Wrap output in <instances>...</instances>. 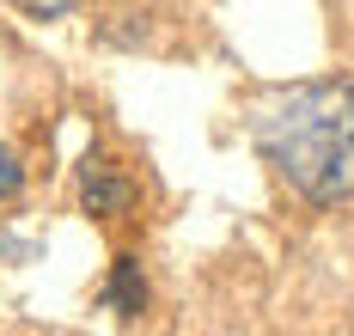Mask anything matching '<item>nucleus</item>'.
Masks as SVG:
<instances>
[{"mask_svg": "<svg viewBox=\"0 0 354 336\" xmlns=\"http://www.w3.org/2000/svg\"><path fill=\"white\" fill-rule=\"evenodd\" d=\"M257 159L312 208L354 202V80H293L250 111Z\"/></svg>", "mask_w": 354, "mask_h": 336, "instance_id": "nucleus-1", "label": "nucleus"}, {"mask_svg": "<svg viewBox=\"0 0 354 336\" xmlns=\"http://www.w3.org/2000/svg\"><path fill=\"white\" fill-rule=\"evenodd\" d=\"M80 208L98 214V221H116V214L135 208V184L116 178L110 159H86V171H80Z\"/></svg>", "mask_w": 354, "mask_h": 336, "instance_id": "nucleus-2", "label": "nucleus"}, {"mask_svg": "<svg viewBox=\"0 0 354 336\" xmlns=\"http://www.w3.org/2000/svg\"><path fill=\"white\" fill-rule=\"evenodd\" d=\"M104 299L122 312V318H135L147 306V281H141V263L135 257H116V269H110V288H104Z\"/></svg>", "mask_w": 354, "mask_h": 336, "instance_id": "nucleus-3", "label": "nucleus"}, {"mask_svg": "<svg viewBox=\"0 0 354 336\" xmlns=\"http://www.w3.org/2000/svg\"><path fill=\"white\" fill-rule=\"evenodd\" d=\"M19 189H25V165H19V153L0 141V202H12Z\"/></svg>", "mask_w": 354, "mask_h": 336, "instance_id": "nucleus-4", "label": "nucleus"}]
</instances>
